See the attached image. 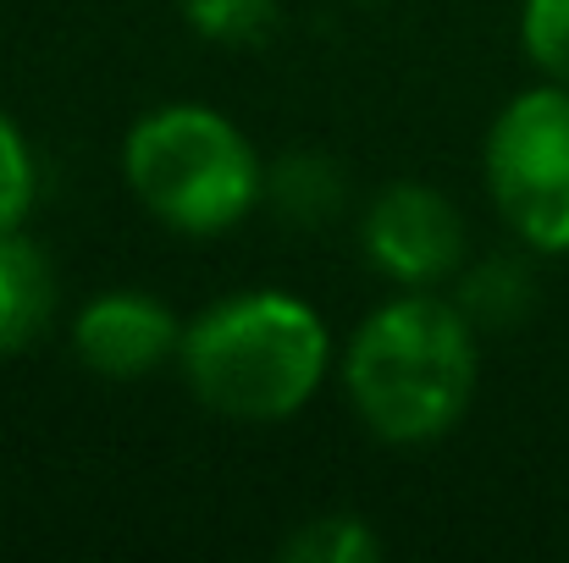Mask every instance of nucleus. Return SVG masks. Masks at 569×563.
Returning <instances> with one entry per match:
<instances>
[{
    "label": "nucleus",
    "mask_w": 569,
    "mask_h": 563,
    "mask_svg": "<svg viewBox=\"0 0 569 563\" xmlns=\"http://www.w3.org/2000/svg\"><path fill=\"white\" fill-rule=\"evenodd\" d=\"M343 386L381 442H437L476 392V332L465 310L437 293L381 304L349 338Z\"/></svg>",
    "instance_id": "nucleus-1"
},
{
    "label": "nucleus",
    "mask_w": 569,
    "mask_h": 563,
    "mask_svg": "<svg viewBox=\"0 0 569 563\" xmlns=\"http://www.w3.org/2000/svg\"><path fill=\"white\" fill-rule=\"evenodd\" d=\"M72 349L94 375L133 381V375L167 365L183 349V326L150 293H100L94 304H83V315L72 326Z\"/></svg>",
    "instance_id": "nucleus-6"
},
{
    "label": "nucleus",
    "mask_w": 569,
    "mask_h": 563,
    "mask_svg": "<svg viewBox=\"0 0 569 563\" xmlns=\"http://www.w3.org/2000/svg\"><path fill=\"white\" fill-rule=\"evenodd\" d=\"M189 22L204 39L254 44L277 28V6L271 0H189Z\"/></svg>",
    "instance_id": "nucleus-13"
},
{
    "label": "nucleus",
    "mask_w": 569,
    "mask_h": 563,
    "mask_svg": "<svg viewBox=\"0 0 569 563\" xmlns=\"http://www.w3.org/2000/svg\"><path fill=\"white\" fill-rule=\"evenodd\" d=\"M537 288L526 277L520 260H487L465 277V293H459V310L465 321H481V326H509L531 310Z\"/></svg>",
    "instance_id": "nucleus-8"
},
{
    "label": "nucleus",
    "mask_w": 569,
    "mask_h": 563,
    "mask_svg": "<svg viewBox=\"0 0 569 563\" xmlns=\"http://www.w3.org/2000/svg\"><path fill=\"white\" fill-rule=\"evenodd\" d=\"M122 172L156 221L189 238L238 227L266 193L254 144L210 105H161L139 117L122 144Z\"/></svg>",
    "instance_id": "nucleus-3"
},
{
    "label": "nucleus",
    "mask_w": 569,
    "mask_h": 563,
    "mask_svg": "<svg viewBox=\"0 0 569 563\" xmlns=\"http://www.w3.org/2000/svg\"><path fill=\"white\" fill-rule=\"evenodd\" d=\"M39 193V167H33V150L22 139V128L0 111V232H17L28 204Z\"/></svg>",
    "instance_id": "nucleus-11"
},
{
    "label": "nucleus",
    "mask_w": 569,
    "mask_h": 563,
    "mask_svg": "<svg viewBox=\"0 0 569 563\" xmlns=\"http://www.w3.org/2000/svg\"><path fill=\"white\" fill-rule=\"evenodd\" d=\"M487 188L542 254H569V83L515 94L487 133Z\"/></svg>",
    "instance_id": "nucleus-4"
},
{
    "label": "nucleus",
    "mask_w": 569,
    "mask_h": 563,
    "mask_svg": "<svg viewBox=\"0 0 569 563\" xmlns=\"http://www.w3.org/2000/svg\"><path fill=\"white\" fill-rule=\"evenodd\" d=\"M183 371L199 403L227 420H288L299 414L332 360L321 315L293 293H232L183 332Z\"/></svg>",
    "instance_id": "nucleus-2"
},
{
    "label": "nucleus",
    "mask_w": 569,
    "mask_h": 563,
    "mask_svg": "<svg viewBox=\"0 0 569 563\" xmlns=\"http://www.w3.org/2000/svg\"><path fill=\"white\" fill-rule=\"evenodd\" d=\"M366 254L381 277H392L403 288H431L459 271L465 221L437 188L392 183L366 210Z\"/></svg>",
    "instance_id": "nucleus-5"
},
{
    "label": "nucleus",
    "mask_w": 569,
    "mask_h": 563,
    "mask_svg": "<svg viewBox=\"0 0 569 563\" xmlns=\"http://www.w3.org/2000/svg\"><path fill=\"white\" fill-rule=\"evenodd\" d=\"M282 553H288V563H377L381 542L366 520L327 514V520H310Z\"/></svg>",
    "instance_id": "nucleus-10"
},
{
    "label": "nucleus",
    "mask_w": 569,
    "mask_h": 563,
    "mask_svg": "<svg viewBox=\"0 0 569 563\" xmlns=\"http://www.w3.org/2000/svg\"><path fill=\"white\" fill-rule=\"evenodd\" d=\"M520 44L553 83H569V0H526Z\"/></svg>",
    "instance_id": "nucleus-12"
},
{
    "label": "nucleus",
    "mask_w": 569,
    "mask_h": 563,
    "mask_svg": "<svg viewBox=\"0 0 569 563\" xmlns=\"http://www.w3.org/2000/svg\"><path fill=\"white\" fill-rule=\"evenodd\" d=\"M56 315V277L44 265V254L17 238L0 232V354H22Z\"/></svg>",
    "instance_id": "nucleus-7"
},
{
    "label": "nucleus",
    "mask_w": 569,
    "mask_h": 563,
    "mask_svg": "<svg viewBox=\"0 0 569 563\" xmlns=\"http://www.w3.org/2000/svg\"><path fill=\"white\" fill-rule=\"evenodd\" d=\"M271 199L293 215V221H327L343 204V178L332 161L321 155H288L271 172Z\"/></svg>",
    "instance_id": "nucleus-9"
}]
</instances>
